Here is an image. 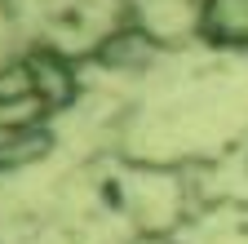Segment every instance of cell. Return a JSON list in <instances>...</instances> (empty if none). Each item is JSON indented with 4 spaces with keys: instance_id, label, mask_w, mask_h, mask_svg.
I'll return each instance as SVG.
<instances>
[{
    "instance_id": "obj_1",
    "label": "cell",
    "mask_w": 248,
    "mask_h": 244,
    "mask_svg": "<svg viewBox=\"0 0 248 244\" xmlns=\"http://www.w3.org/2000/svg\"><path fill=\"white\" fill-rule=\"evenodd\" d=\"M200 40L222 53H248V0H200Z\"/></svg>"
}]
</instances>
